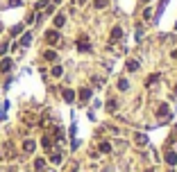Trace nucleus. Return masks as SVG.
<instances>
[{"mask_svg": "<svg viewBox=\"0 0 177 172\" xmlns=\"http://www.w3.org/2000/svg\"><path fill=\"white\" fill-rule=\"evenodd\" d=\"M30 41H32V34H25V36H23V41H21V43H23V46H30Z\"/></svg>", "mask_w": 177, "mask_h": 172, "instance_id": "20", "label": "nucleus"}, {"mask_svg": "<svg viewBox=\"0 0 177 172\" xmlns=\"http://www.w3.org/2000/svg\"><path fill=\"white\" fill-rule=\"evenodd\" d=\"M64 100H66V102H73L75 100V93L70 91V88H66V91H64Z\"/></svg>", "mask_w": 177, "mask_h": 172, "instance_id": "7", "label": "nucleus"}, {"mask_svg": "<svg viewBox=\"0 0 177 172\" xmlns=\"http://www.w3.org/2000/svg\"><path fill=\"white\" fill-rule=\"evenodd\" d=\"M118 88H120V91H127V88H130L127 79H118Z\"/></svg>", "mask_w": 177, "mask_h": 172, "instance_id": "14", "label": "nucleus"}, {"mask_svg": "<svg viewBox=\"0 0 177 172\" xmlns=\"http://www.w3.org/2000/svg\"><path fill=\"white\" fill-rule=\"evenodd\" d=\"M62 73H64L62 66H55V68H52V75H55V77H62Z\"/></svg>", "mask_w": 177, "mask_h": 172, "instance_id": "15", "label": "nucleus"}, {"mask_svg": "<svg viewBox=\"0 0 177 172\" xmlns=\"http://www.w3.org/2000/svg\"><path fill=\"white\" fill-rule=\"evenodd\" d=\"M21 30H23V25H16L14 30H11V34H21Z\"/></svg>", "mask_w": 177, "mask_h": 172, "instance_id": "21", "label": "nucleus"}, {"mask_svg": "<svg viewBox=\"0 0 177 172\" xmlns=\"http://www.w3.org/2000/svg\"><path fill=\"white\" fill-rule=\"evenodd\" d=\"M41 145H43V147H46V150H48V147H50V145H52V141H50V136H43V141H41Z\"/></svg>", "mask_w": 177, "mask_h": 172, "instance_id": "16", "label": "nucleus"}, {"mask_svg": "<svg viewBox=\"0 0 177 172\" xmlns=\"http://www.w3.org/2000/svg\"><path fill=\"white\" fill-rule=\"evenodd\" d=\"M136 68H139V61H136V59H130V61H127V70H136Z\"/></svg>", "mask_w": 177, "mask_h": 172, "instance_id": "10", "label": "nucleus"}, {"mask_svg": "<svg viewBox=\"0 0 177 172\" xmlns=\"http://www.w3.org/2000/svg\"><path fill=\"white\" fill-rule=\"evenodd\" d=\"M34 147H37L34 141H25V143H23V150H25V152H34Z\"/></svg>", "mask_w": 177, "mask_h": 172, "instance_id": "4", "label": "nucleus"}, {"mask_svg": "<svg viewBox=\"0 0 177 172\" xmlns=\"http://www.w3.org/2000/svg\"><path fill=\"white\" fill-rule=\"evenodd\" d=\"M100 152H102V154H109L111 152V145H109V143H100Z\"/></svg>", "mask_w": 177, "mask_h": 172, "instance_id": "9", "label": "nucleus"}, {"mask_svg": "<svg viewBox=\"0 0 177 172\" xmlns=\"http://www.w3.org/2000/svg\"><path fill=\"white\" fill-rule=\"evenodd\" d=\"M164 159H166V163H168L170 168H175V165H177V152H175V150H168Z\"/></svg>", "mask_w": 177, "mask_h": 172, "instance_id": "1", "label": "nucleus"}, {"mask_svg": "<svg viewBox=\"0 0 177 172\" xmlns=\"http://www.w3.org/2000/svg\"><path fill=\"white\" fill-rule=\"evenodd\" d=\"M134 141L139 143V145H146V143H148V138L143 136V134H136V136H134Z\"/></svg>", "mask_w": 177, "mask_h": 172, "instance_id": "11", "label": "nucleus"}, {"mask_svg": "<svg viewBox=\"0 0 177 172\" xmlns=\"http://www.w3.org/2000/svg\"><path fill=\"white\" fill-rule=\"evenodd\" d=\"M120 36H123V30H120V27H114V30H111V39H120Z\"/></svg>", "mask_w": 177, "mask_h": 172, "instance_id": "12", "label": "nucleus"}, {"mask_svg": "<svg viewBox=\"0 0 177 172\" xmlns=\"http://www.w3.org/2000/svg\"><path fill=\"white\" fill-rule=\"evenodd\" d=\"M143 2H146V0H143Z\"/></svg>", "mask_w": 177, "mask_h": 172, "instance_id": "24", "label": "nucleus"}, {"mask_svg": "<svg viewBox=\"0 0 177 172\" xmlns=\"http://www.w3.org/2000/svg\"><path fill=\"white\" fill-rule=\"evenodd\" d=\"M64 23H66V16H64V14L55 16V27H64Z\"/></svg>", "mask_w": 177, "mask_h": 172, "instance_id": "5", "label": "nucleus"}, {"mask_svg": "<svg viewBox=\"0 0 177 172\" xmlns=\"http://www.w3.org/2000/svg\"><path fill=\"white\" fill-rule=\"evenodd\" d=\"M46 39H48V43H57V41H59L57 30H48V32H46Z\"/></svg>", "mask_w": 177, "mask_h": 172, "instance_id": "2", "label": "nucleus"}, {"mask_svg": "<svg viewBox=\"0 0 177 172\" xmlns=\"http://www.w3.org/2000/svg\"><path fill=\"white\" fill-rule=\"evenodd\" d=\"M43 168H46V159H37V161H34V170L41 172Z\"/></svg>", "mask_w": 177, "mask_h": 172, "instance_id": "6", "label": "nucleus"}, {"mask_svg": "<svg viewBox=\"0 0 177 172\" xmlns=\"http://www.w3.org/2000/svg\"><path fill=\"white\" fill-rule=\"evenodd\" d=\"M157 113H159V116H166V113H168V106H166V104H161V106H159V111H157Z\"/></svg>", "mask_w": 177, "mask_h": 172, "instance_id": "19", "label": "nucleus"}, {"mask_svg": "<svg viewBox=\"0 0 177 172\" xmlns=\"http://www.w3.org/2000/svg\"><path fill=\"white\" fill-rule=\"evenodd\" d=\"M88 97H91V88H82V91H80V100L88 102Z\"/></svg>", "mask_w": 177, "mask_h": 172, "instance_id": "3", "label": "nucleus"}, {"mask_svg": "<svg viewBox=\"0 0 177 172\" xmlns=\"http://www.w3.org/2000/svg\"><path fill=\"white\" fill-rule=\"evenodd\" d=\"M107 111H116V100H109V102H107Z\"/></svg>", "mask_w": 177, "mask_h": 172, "instance_id": "18", "label": "nucleus"}, {"mask_svg": "<svg viewBox=\"0 0 177 172\" xmlns=\"http://www.w3.org/2000/svg\"><path fill=\"white\" fill-rule=\"evenodd\" d=\"M93 7H95V9H104V7H107V0H95Z\"/></svg>", "mask_w": 177, "mask_h": 172, "instance_id": "13", "label": "nucleus"}, {"mask_svg": "<svg viewBox=\"0 0 177 172\" xmlns=\"http://www.w3.org/2000/svg\"><path fill=\"white\" fill-rule=\"evenodd\" d=\"M43 57H46L48 61H55V59H57V52H55V50H46V52H43Z\"/></svg>", "mask_w": 177, "mask_h": 172, "instance_id": "8", "label": "nucleus"}, {"mask_svg": "<svg viewBox=\"0 0 177 172\" xmlns=\"http://www.w3.org/2000/svg\"><path fill=\"white\" fill-rule=\"evenodd\" d=\"M172 59H177V50H172Z\"/></svg>", "mask_w": 177, "mask_h": 172, "instance_id": "22", "label": "nucleus"}, {"mask_svg": "<svg viewBox=\"0 0 177 172\" xmlns=\"http://www.w3.org/2000/svg\"><path fill=\"white\" fill-rule=\"evenodd\" d=\"M146 172H154V170H146Z\"/></svg>", "mask_w": 177, "mask_h": 172, "instance_id": "23", "label": "nucleus"}, {"mask_svg": "<svg viewBox=\"0 0 177 172\" xmlns=\"http://www.w3.org/2000/svg\"><path fill=\"white\" fill-rule=\"evenodd\" d=\"M0 68H2V70H9V68H11V61H9V59H5L2 64H0Z\"/></svg>", "mask_w": 177, "mask_h": 172, "instance_id": "17", "label": "nucleus"}]
</instances>
